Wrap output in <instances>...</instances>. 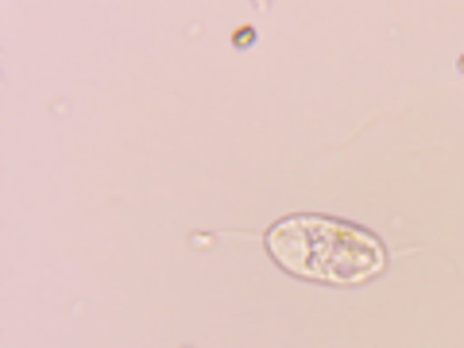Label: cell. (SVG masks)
I'll return each mask as SVG.
<instances>
[{"label": "cell", "mask_w": 464, "mask_h": 348, "mask_svg": "<svg viewBox=\"0 0 464 348\" xmlns=\"http://www.w3.org/2000/svg\"><path fill=\"white\" fill-rule=\"evenodd\" d=\"M267 256L286 275L325 286L368 283L387 267V248L380 237L353 221L322 213H295L267 228Z\"/></svg>", "instance_id": "cell-1"}]
</instances>
